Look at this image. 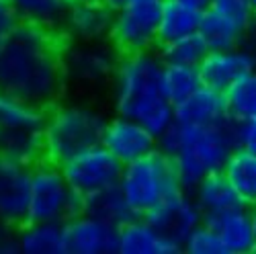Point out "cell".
Segmentation results:
<instances>
[{
    "mask_svg": "<svg viewBox=\"0 0 256 254\" xmlns=\"http://www.w3.org/2000/svg\"><path fill=\"white\" fill-rule=\"evenodd\" d=\"M180 2H186V4L195 6V8H201V10H205L209 6V0H180Z\"/></svg>",
    "mask_w": 256,
    "mask_h": 254,
    "instance_id": "8d00e7d4",
    "label": "cell"
},
{
    "mask_svg": "<svg viewBox=\"0 0 256 254\" xmlns=\"http://www.w3.org/2000/svg\"><path fill=\"white\" fill-rule=\"evenodd\" d=\"M16 23H18V18L14 16V12L8 6V2H6V0H0V41H2L10 33V29Z\"/></svg>",
    "mask_w": 256,
    "mask_h": 254,
    "instance_id": "e575fe53",
    "label": "cell"
},
{
    "mask_svg": "<svg viewBox=\"0 0 256 254\" xmlns=\"http://www.w3.org/2000/svg\"><path fill=\"white\" fill-rule=\"evenodd\" d=\"M18 23L58 31L74 0H6Z\"/></svg>",
    "mask_w": 256,
    "mask_h": 254,
    "instance_id": "7402d4cb",
    "label": "cell"
},
{
    "mask_svg": "<svg viewBox=\"0 0 256 254\" xmlns=\"http://www.w3.org/2000/svg\"><path fill=\"white\" fill-rule=\"evenodd\" d=\"M182 250L188 254H228L224 242L216 234V230H211L205 222L190 232Z\"/></svg>",
    "mask_w": 256,
    "mask_h": 254,
    "instance_id": "1f68e13d",
    "label": "cell"
},
{
    "mask_svg": "<svg viewBox=\"0 0 256 254\" xmlns=\"http://www.w3.org/2000/svg\"><path fill=\"white\" fill-rule=\"evenodd\" d=\"M230 119L226 92L205 84L178 104H174V121L182 125H216Z\"/></svg>",
    "mask_w": 256,
    "mask_h": 254,
    "instance_id": "e0dca14e",
    "label": "cell"
},
{
    "mask_svg": "<svg viewBox=\"0 0 256 254\" xmlns=\"http://www.w3.org/2000/svg\"><path fill=\"white\" fill-rule=\"evenodd\" d=\"M46 109L18 98L10 92L0 90V132L8 130H39L44 132Z\"/></svg>",
    "mask_w": 256,
    "mask_h": 254,
    "instance_id": "cb8c5ba5",
    "label": "cell"
},
{
    "mask_svg": "<svg viewBox=\"0 0 256 254\" xmlns=\"http://www.w3.org/2000/svg\"><path fill=\"white\" fill-rule=\"evenodd\" d=\"M64 86L62 41L56 31L16 23L0 41V90L50 109Z\"/></svg>",
    "mask_w": 256,
    "mask_h": 254,
    "instance_id": "6da1fadb",
    "label": "cell"
},
{
    "mask_svg": "<svg viewBox=\"0 0 256 254\" xmlns=\"http://www.w3.org/2000/svg\"><path fill=\"white\" fill-rule=\"evenodd\" d=\"M201 16V8L180 2V0H164L158 23V46L197 33Z\"/></svg>",
    "mask_w": 256,
    "mask_h": 254,
    "instance_id": "ffe728a7",
    "label": "cell"
},
{
    "mask_svg": "<svg viewBox=\"0 0 256 254\" xmlns=\"http://www.w3.org/2000/svg\"><path fill=\"white\" fill-rule=\"evenodd\" d=\"M250 2H252V8H254V12H256V0H250Z\"/></svg>",
    "mask_w": 256,
    "mask_h": 254,
    "instance_id": "ab89813d",
    "label": "cell"
},
{
    "mask_svg": "<svg viewBox=\"0 0 256 254\" xmlns=\"http://www.w3.org/2000/svg\"><path fill=\"white\" fill-rule=\"evenodd\" d=\"M236 144L240 150L256 154V117L236 121Z\"/></svg>",
    "mask_w": 256,
    "mask_h": 254,
    "instance_id": "d6a6232c",
    "label": "cell"
},
{
    "mask_svg": "<svg viewBox=\"0 0 256 254\" xmlns=\"http://www.w3.org/2000/svg\"><path fill=\"white\" fill-rule=\"evenodd\" d=\"M117 252L119 254H178L180 250L168 240H164L146 222V218H136L119 228Z\"/></svg>",
    "mask_w": 256,
    "mask_h": 254,
    "instance_id": "ac0fdd59",
    "label": "cell"
},
{
    "mask_svg": "<svg viewBox=\"0 0 256 254\" xmlns=\"http://www.w3.org/2000/svg\"><path fill=\"white\" fill-rule=\"evenodd\" d=\"M119 52L111 41H68L62 46L64 80L78 88H100L111 84Z\"/></svg>",
    "mask_w": 256,
    "mask_h": 254,
    "instance_id": "52a82bcc",
    "label": "cell"
},
{
    "mask_svg": "<svg viewBox=\"0 0 256 254\" xmlns=\"http://www.w3.org/2000/svg\"><path fill=\"white\" fill-rule=\"evenodd\" d=\"M18 252L68 254L66 222H25V228L18 232Z\"/></svg>",
    "mask_w": 256,
    "mask_h": 254,
    "instance_id": "d6986e66",
    "label": "cell"
},
{
    "mask_svg": "<svg viewBox=\"0 0 256 254\" xmlns=\"http://www.w3.org/2000/svg\"><path fill=\"white\" fill-rule=\"evenodd\" d=\"M100 2H104L106 6H109V8L115 12V10H119V8H121V6L127 2V0H100Z\"/></svg>",
    "mask_w": 256,
    "mask_h": 254,
    "instance_id": "74e56055",
    "label": "cell"
},
{
    "mask_svg": "<svg viewBox=\"0 0 256 254\" xmlns=\"http://www.w3.org/2000/svg\"><path fill=\"white\" fill-rule=\"evenodd\" d=\"M236 148V121L232 117L216 125H182L174 121L158 136V150L174 162L184 190H193L207 174L222 172Z\"/></svg>",
    "mask_w": 256,
    "mask_h": 254,
    "instance_id": "3957f363",
    "label": "cell"
},
{
    "mask_svg": "<svg viewBox=\"0 0 256 254\" xmlns=\"http://www.w3.org/2000/svg\"><path fill=\"white\" fill-rule=\"evenodd\" d=\"M164 0H127L115 10L109 41L119 54L154 50Z\"/></svg>",
    "mask_w": 256,
    "mask_h": 254,
    "instance_id": "ba28073f",
    "label": "cell"
},
{
    "mask_svg": "<svg viewBox=\"0 0 256 254\" xmlns=\"http://www.w3.org/2000/svg\"><path fill=\"white\" fill-rule=\"evenodd\" d=\"M100 144L109 150L121 164L134 162L158 150V138L144 127L140 121L115 115L106 119Z\"/></svg>",
    "mask_w": 256,
    "mask_h": 254,
    "instance_id": "8fae6325",
    "label": "cell"
},
{
    "mask_svg": "<svg viewBox=\"0 0 256 254\" xmlns=\"http://www.w3.org/2000/svg\"><path fill=\"white\" fill-rule=\"evenodd\" d=\"M144 218L164 240L176 246L180 252L190 232L205 222L203 211L199 209L195 197L190 195V190L184 188H178L172 195L162 199Z\"/></svg>",
    "mask_w": 256,
    "mask_h": 254,
    "instance_id": "30bf717a",
    "label": "cell"
},
{
    "mask_svg": "<svg viewBox=\"0 0 256 254\" xmlns=\"http://www.w3.org/2000/svg\"><path fill=\"white\" fill-rule=\"evenodd\" d=\"M106 117L86 102H56L44 125V158L62 164L74 154L100 144Z\"/></svg>",
    "mask_w": 256,
    "mask_h": 254,
    "instance_id": "277c9868",
    "label": "cell"
},
{
    "mask_svg": "<svg viewBox=\"0 0 256 254\" xmlns=\"http://www.w3.org/2000/svg\"><path fill=\"white\" fill-rule=\"evenodd\" d=\"M209 10L224 16L240 31H248V27L256 20V12L250 0H209Z\"/></svg>",
    "mask_w": 256,
    "mask_h": 254,
    "instance_id": "4dcf8cb0",
    "label": "cell"
},
{
    "mask_svg": "<svg viewBox=\"0 0 256 254\" xmlns=\"http://www.w3.org/2000/svg\"><path fill=\"white\" fill-rule=\"evenodd\" d=\"M197 68L205 86L226 92L238 78L256 68V62L244 48L209 50Z\"/></svg>",
    "mask_w": 256,
    "mask_h": 254,
    "instance_id": "9a60e30c",
    "label": "cell"
},
{
    "mask_svg": "<svg viewBox=\"0 0 256 254\" xmlns=\"http://www.w3.org/2000/svg\"><path fill=\"white\" fill-rule=\"evenodd\" d=\"M117 186L138 218H144L162 199L182 188L174 162L162 150L123 164Z\"/></svg>",
    "mask_w": 256,
    "mask_h": 254,
    "instance_id": "5b68a950",
    "label": "cell"
},
{
    "mask_svg": "<svg viewBox=\"0 0 256 254\" xmlns=\"http://www.w3.org/2000/svg\"><path fill=\"white\" fill-rule=\"evenodd\" d=\"M16 226L0 220V254H14L18 252V232Z\"/></svg>",
    "mask_w": 256,
    "mask_h": 254,
    "instance_id": "836d02e7",
    "label": "cell"
},
{
    "mask_svg": "<svg viewBox=\"0 0 256 254\" xmlns=\"http://www.w3.org/2000/svg\"><path fill=\"white\" fill-rule=\"evenodd\" d=\"M222 172L230 180V184L234 186L244 205L250 207L256 203V154L236 148L224 164Z\"/></svg>",
    "mask_w": 256,
    "mask_h": 254,
    "instance_id": "484cf974",
    "label": "cell"
},
{
    "mask_svg": "<svg viewBox=\"0 0 256 254\" xmlns=\"http://www.w3.org/2000/svg\"><path fill=\"white\" fill-rule=\"evenodd\" d=\"M31 166L0 156V220L12 226L27 222Z\"/></svg>",
    "mask_w": 256,
    "mask_h": 254,
    "instance_id": "7c38bea8",
    "label": "cell"
},
{
    "mask_svg": "<svg viewBox=\"0 0 256 254\" xmlns=\"http://www.w3.org/2000/svg\"><path fill=\"white\" fill-rule=\"evenodd\" d=\"M82 209L84 197L70 186L60 164L44 158L31 166L27 222H68Z\"/></svg>",
    "mask_w": 256,
    "mask_h": 254,
    "instance_id": "8992f818",
    "label": "cell"
},
{
    "mask_svg": "<svg viewBox=\"0 0 256 254\" xmlns=\"http://www.w3.org/2000/svg\"><path fill=\"white\" fill-rule=\"evenodd\" d=\"M205 224L216 230V234L224 242L228 254H252L256 252V234L252 214L248 205H240L222 214L205 218Z\"/></svg>",
    "mask_w": 256,
    "mask_h": 254,
    "instance_id": "2e32d148",
    "label": "cell"
},
{
    "mask_svg": "<svg viewBox=\"0 0 256 254\" xmlns=\"http://www.w3.org/2000/svg\"><path fill=\"white\" fill-rule=\"evenodd\" d=\"M64 176L80 197L117 186L123 164L102 144H94L60 164Z\"/></svg>",
    "mask_w": 256,
    "mask_h": 254,
    "instance_id": "9c48e42d",
    "label": "cell"
},
{
    "mask_svg": "<svg viewBox=\"0 0 256 254\" xmlns=\"http://www.w3.org/2000/svg\"><path fill=\"white\" fill-rule=\"evenodd\" d=\"M0 156L33 166L44 160V132L8 130L0 132Z\"/></svg>",
    "mask_w": 256,
    "mask_h": 254,
    "instance_id": "d4e9b609",
    "label": "cell"
},
{
    "mask_svg": "<svg viewBox=\"0 0 256 254\" xmlns=\"http://www.w3.org/2000/svg\"><path fill=\"white\" fill-rule=\"evenodd\" d=\"M228 113L234 121L256 117V68L246 72L226 90Z\"/></svg>",
    "mask_w": 256,
    "mask_h": 254,
    "instance_id": "f1b7e54d",
    "label": "cell"
},
{
    "mask_svg": "<svg viewBox=\"0 0 256 254\" xmlns=\"http://www.w3.org/2000/svg\"><path fill=\"white\" fill-rule=\"evenodd\" d=\"M162 68L164 60L154 50L121 54L111 78L115 115L140 121L156 138L174 123V104L162 92Z\"/></svg>",
    "mask_w": 256,
    "mask_h": 254,
    "instance_id": "7a4b0ae2",
    "label": "cell"
},
{
    "mask_svg": "<svg viewBox=\"0 0 256 254\" xmlns=\"http://www.w3.org/2000/svg\"><path fill=\"white\" fill-rule=\"evenodd\" d=\"M119 228L80 214L66 222L68 254H115Z\"/></svg>",
    "mask_w": 256,
    "mask_h": 254,
    "instance_id": "5bb4252c",
    "label": "cell"
},
{
    "mask_svg": "<svg viewBox=\"0 0 256 254\" xmlns=\"http://www.w3.org/2000/svg\"><path fill=\"white\" fill-rule=\"evenodd\" d=\"M250 214H252V224H254V234H256V203L250 205Z\"/></svg>",
    "mask_w": 256,
    "mask_h": 254,
    "instance_id": "f35d334b",
    "label": "cell"
},
{
    "mask_svg": "<svg viewBox=\"0 0 256 254\" xmlns=\"http://www.w3.org/2000/svg\"><path fill=\"white\" fill-rule=\"evenodd\" d=\"M240 48H244V50L254 58V62H256V20H254V23L248 27V31L244 33Z\"/></svg>",
    "mask_w": 256,
    "mask_h": 254,
    "instance_id": "d590c367",
    "label": "cell"
},
{
    "mask_svg": "<svg viewBox=\"0 0 256 254\" xmlns=\"http://www.w3.org/2000/svg\"><path fill=\"white\" fill-rule=\"evenodd\" d=\"M190 195L195 197L199 209L203 211V218H209V216L222 214V211L244 205L242 199L238 197V193L234 190V186L230 184V180L224 176V172L207 174L193 190H190Z\"/></svg>",
    "mask_w": 256,
    "mask_h": 254,
    "instance_id": "44dd1931",
    "label": "cell"
},
{
    "mask_svg": "<svg viewBox=\"0 0 256 254\" xmlns=\"http://www.w3.org/2000/svg\"><path fill=\"white\" fill-rule=\"evenodd\" d=\"M199 35L203 37L209 50H232V48H240L244 31H240L236 25H232L224 16L205 8L199 23Z\"/></svg>",
    "mask_w": 256,
    "mask_h": 254,
    "instance_id": "83f0119b",
    "label": "cell"
},
{
    "mask_svg": "<svg viewBox=\"0 0 256 254\" xmlns=\"http://www.w3.org/2000/svg\"><path fill=\"white\" fill-rule=\"evenodd\" d=\"M209 48L203 41V37L197 33L186 35L174 41H168V44L160 46V58L166 64H182V66H199L203 62V58L207 56Z\"/></svg>",
    "mask_w": 256,
    "mask_h": 254,
    "instance_id": "f546056e",
    "label": "cell"
},
{
    "mask_svg": "<svg viewBox=\"0 0 256 254\" xmlns=\"http://www.w3.org/2000/svg\"><path fill=\"white\" fill-rule=\"evenodd\" d=\"M201 76L197 66H182V64H166L162 68V92L164 96L178 104L186 96L193 94L201 86Z\"/></svg>",
    "mask_w": 256,
    "mask_h": 254,
    "instance_id": "4316f807",
    "label": "cell"
},
{
    "mask_svg": "<svg viewBox=\"0 0 256 254\" xmlns=\"http://www.w3.org/2000/svg\"><path fill=\"white\" fill-rule=\"evenodd\" d=\"M82 214L92 216L96 220H102L106 224L115 226V228H121L127 222L138 218L134 214V209L130 207V203H127V199L123 197L119 186H109V188L98 190V193H94V195L84 197Z\"/></svg>",
    "mask_w": 256,
    "mask_h": 254,
    "instance_id": "603a6c76",
    "label": "cell"
},
{
    "mask_svg": "<svg viewBox=\"0 0 256 254\" xmlns=\"http://www.w3.org/2000/svg\"><path fill=\"white\" fill-rule=\"evenodd\" d=\"M113 10L100 0H74L62 31L72 41H109Z\"/></svg>",
    "mask_w": 256,
    "mask_h": 254,
    "instance_id": "4fadbf2b",
    "label": "cell"
}]
</instances>
